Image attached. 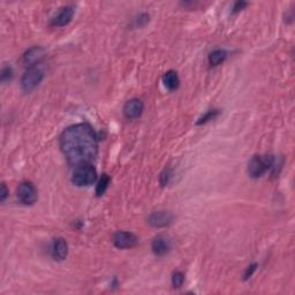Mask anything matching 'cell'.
<instances>
[{
  "label": "cell",
  "instance_id": "1",
  "mask_svg": "<svg viewBox=\"0 0 295 295\" xmlns=\"http://www.w3.org/2000/svg\"><path fill=\"white\" fill-rule=\"evenodd\" d=\"M60 148L72 165L91 163L98 154L97 136L88 123H78L64 130Z\"/></svg>",
  "mask_w": 295,
  "mask_h": 295
},
{
  "label": "cell",
  "instance_id": "2",
  "mask_svg": "<svg viewBox=\"0 0 295 295\" xmlns=\"http://www.w3.org/2000/svg\"><path fill=\"white\" fill-rule=\"evenodd\" d=\"M97 180V171L90 163L76 166L72 176V182L78 187H87Z\"/></svg>",
  "mask_w": 295,
  "mask_h": 295
},
{
  "label": "cell",
  "instance_id": "3",
  "mask_svg": "<svg viewBox=\"0 0 295 295\" xmlns=\"http://www.w3.org/2000/svg\"><path fill=\"white\" fill-rule=\"evenodd\" d=\"M44 76L45 73L41 66L35 65V66L29 67L24 72L22 79H21V89L25 94H30L32 90L37 88L39 83L44 79Z\"/></svg>",
  "mask_w": 295,
  "mask_h": 295
},
{
  "label": "cell",
  "instance_id": "4",
  "mask_svg": "<svg viewBox=\"0 0 295 295\" xmlns=\"http://www.w3.org/2000/svg\"><path fill=\"white\" fill-rule=\"evenodd\" d=\"M273 166H275V158L272 156L256 155L250 159L248 164V174L253 179H258Z\"/></svg>",
  "mask_w": 295,
  "mask_h": 295
},
{
  "label": "cell",
  "instance_id": "5",
  "mask_svg": "<svg viewBox=\"0 0 295 295\" xmlns=\"http://www.w3.org/2000/svg\"><path fill=\"white\" fill-rule=\"evenodd\" d=\"M17 197L24 205H32L37 201V189L30 181H24L17 188Z\"/></svg>",
  "mask_w": 295,
  "mask_h": 295
},
{
  "label": "cell",
  "instance_id": "6",
  "mask_svg": "<svg viewBox=\"0 0 295 295\" xmlns=\"http://www.w3.org/2000/svg\"><path fill=\"white\" fill-rule=\"evenodd\" d=\"M174 216L169 211H155L148 217V224L152 227L162 228L173 223Z\"/></svg>",
  "mask_w": 295,
  "mask_h": 295
},
{
  "label": "cell",
  "instance_id": "7",
  "mask_svg": "<svg viewBox=\"0 0 295 295\" xmlns=\"http://www.w3.org/2000/svg\"><path fill=\"white\" fill-rule=\"evenodd\" d=\"M138 240L136 235H134L130 232L119 231L116 232L113 236V243L116 248L119 249H129L133 248L137 245Z\"/></svg>",
  "mask_w": 295,
  "mask_h": 295
},
{
  "label": "cell",
  "instance_id": "8",
  "mask_svg": "<svg viewBox=\"0 0 295 295\" xmlns=\"http://www.w3.org/2000/svg\"><path fill=\"white\" fill-rule=\"evenodd\" d=\"M144 110V104L143 101L138 98H133V99H129L123 106V115L126 116L127 119L129 120H134L140 118L143 113Z\"/></svg>",
  "mask_w": 295,
  "mask_h": 295
},
{
  "label": "cell",
  "instance_id": "9",
  "mask_svg": "<svg viewBox=\"0 0 295 295\" xmlns=\"http://www.w3.org/2000/svg\"><path fill=\"white\" fill-rule=\"evenodd\" d=\"M46 54V50L42 46H32L30 49H28L25 51L22 60L23 64L28 65L29 67L35 66V65H38L39 61H41L43 58L45 57Z\"/></svg>",
  "mask_w": 295,
  "mask_h": 295
},
{
  "label": "cell",
  "instance_id": "10",
  "mask_svg": "<svg viewBox=\"0 0 295 295\" xmlns=\"http://www.w3.org/2000/svg\"><path fill=\"white\" fill-rule=\"evenodd\" d=\"M172 248L171 240L165 235H158L151 243V249L156 256H164Z\"/></svg>",
  "mask_w": 295,
  "mask_h": 295
},
{
  "label": "cell",
  "instance_id": "11",
  "mask_svg": "<svg viewBox=\"0 0 295 295\" xmlns=\"http://www.w3.org/2000/svg\"><path fill=\"white\" fill-rule=\"evenodd\" d=\"M74 7L72 6H65L61 8L56 16L53 17L52 24L56 27H65L71 22L73 16H74Z\"/></svg>",
  "mask_w": 295,
  "mask_h": 295
},
{
  "label": "cell",
  "instance_id": "12",
  "mask_svg": "<svg viewBox=\"0 0 295 295\" xmlns=\"http://www.w3.org/2000/svg\"><path fill=\"white\" fill-rule=\"evenodd\" d=\"M53 258L57 261L66 260L68 255V243L64 238H58L54 240L52 247Z\"/></svg>",
  "mask_w": 295,
  "mask_h": 295
},
{
  "label": "cell",
  "instance_id": "13",
  "mask_svg": "<svg viewBox=\"0 0 295 295\" xmlns=\"http://www.w3.org/2000/svg\"><path fill=\"white\" fill-rule=\"evenodd\" d=\"M164 87L170 91H176L180 86L179 75L176 71H169L163 75Z\"/></svg>",
  "mask_w": 295,
  "mask_h": 295
},
{
  "label": "cell",
  "instance_id": "14",
  "mask_svg": "<svg viewBox=\"0 0 295 295\" xmlns=\"http://www.w3.org/2000/svg\"><path fill=\"white\" fill-rule=\"evenodd\" d=\"M227 53L225 50H214L209 54V64L211 66H218L226 59Z\"/></svg>",
  "mask_w": 295,
  "mask_h": 295
},
{
  "label": "cell",
  "instance_id": "15",
  "mask_svg": "<svg viewBox=\"0 0 295 295\" xmlns=\"http://www.w3.org/2000/svg\"><path fill=\"white\" fill-rule=\"evenodd\" d=\"M110 177L107 176V174H103L101 176V178L99 179V181H98V184L96 186V195L99 197V196L104 195V193L106 192V189L108 187V185H110Z\"/></svg>",
  "mask_w": 295,
  "mask_h": 295
},
{
  "label": "cell",
  "instance_id": "16",
  "mask_svg": "<svg viewBox=\"0 0 295 295\" xmlns=\"http://www.w3.org/2000/svg\"><path fill=\"white\" fill-rule=\"evenodd\" d=\"M220 114V110H217V108H214V110H209L206 112V113L203 114L201 118L197 120V125L201 126V125H204V123L211 121V120H214L217 118L218 115Z\"/></svg>",
  "mask_w": 295,
  "mask_h": 295
},
{
  "label": "cell",
  "instance_id": "17",
  "mask_svg": "<svg viewBox=\"0 0 295 295\" xmlns=\"http://www.w3.org/2000/svg\"><path fill=\"white\" fill-rule=\"evenodd\" d=\"M14 76V72L13 68L10 66H3L1 69V74H0V80H1L2 83L9 82L10 80L13 79Z\"/></svg>",
  "mask_w": 295,
  "mask_h": 295
},
{
  "label": "cell",
  "instance_id": "18",
  "mask_svg": "<svg viewBox=\"0 0 295 295\" xmlns=\"http://www.w3.org/2000/svg\"><path fill=\"white\" fill-rule=\"evenodd\" d=\"M185 283V275L181 271H176L172 275V285L174 289H180Z\"/></svg>",
  "mask_w": 295,
  "mask_h": 295
},
{
  "label": "cell",
  "instance_id": "19",
  "mask_svg": "<svg viewBox=\"0 0 295 295\" xmlns=\"http://www.w3.org/2000/svg\"><path fill=\"white\" fill-rule=\"evenodd\" d=\"M171 178H172V172H171V170L170 169H165L163 171L162 174H160V177H159L160 185H162L163 187H165V186L169 185Z\"/></svg>",
  "mask_w": 295,
  "mask_h": 295
},
{
  "label": "cell",
  "instance_id": "20",
  "mask_svg": "<svg viewBox=\"0 0 295 295\" xmlns=\"http://www.w3.org/2000/svg\"><path fill=\"white\" fill-rule=\"evenodd\" d=\"M256 269H257V264L256 263L249 265V267L246 269L245 275H243V280H248L250 277L254 275V272L256 271Z\"/></svg>",
  "mask_w": 295,
  "mask_h": 295
},
{
  "label": "cell",
  "instance_id": "21",
  "mask_svg": "<svg viewBox=\"0 0 295 295\" xmlns=\"http://www.w3.org/2000/svg\"><path fill=\"white\" fill-rule=\"evenodd\" d=\"M247 6H248V2H246V1H236V2L234 3V6H233L232 12H233V13H239V12H241V10H242V9H245Z\"/></svg>",
  "mask_w": 295,
  "mask_h": 295
},
{
  "label": "cell",
  "instance_id": "22",
  "mask_svg": "<svg viewBox=\"0 0 295 295\" xmlns=\"http://www.w3.org/2000/svg\"><path fill=\"white\" fill-rule=\"evenodd\" d=\"M148 22H149V15H148V14L143 13V14H141V15L137 17L136 25H137V27H144V25L147 24Z\"/></svg>",
  "mask_w": 295,
  "mask_h": 295
},
{
  "label": "cell",
  "instance_id": "23",
  "mask_svg": "<svg viewBox=\"0 0 295 295\" xmlns=\"http://www.w3.org/2000/svg\"><path fill=\"white\" fill-rule=\"evenodd\" d=\"M8 196V189L6 187V184H1V189H0V201L3 202Z\"/></svg>",
  "mask_w": 295,
  "mask_h": 295
}]
</instances>
